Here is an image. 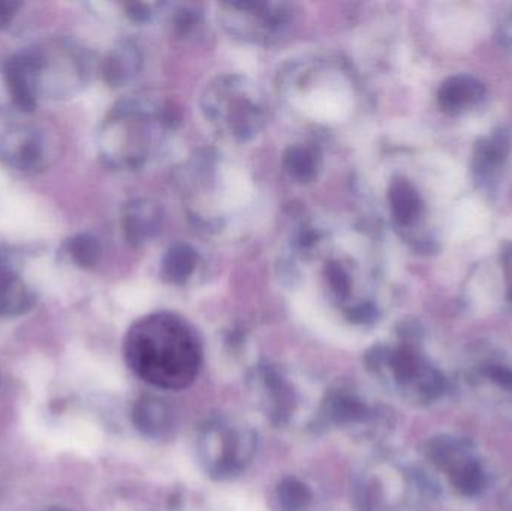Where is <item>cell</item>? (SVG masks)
Wrapping results in <instances>:
<instances>
[{"label":"cell","instance_id":"24","mask_svg":"<svg viewBox=\"0 0 512 511\" xmlns=\"http://www.w3.org/2000/svg\"><path fill=\"white\" fill-rule=\"evenodd\" d=\"M346 320L355 326H369L378 320V308L372 302H358L343 311Z\"/></svg>","mask_w":512,"mask_h":511},{"label":"cell","instance_id":"13","mask_svg":"<svg viewBox=\"0 0 512 511\" xmlns=\"http://www.w3.org/2000/svg\"><path fill=\"white\" fill-rule=\"evenodd\" d=\"M134 428L147 440L171 438L177 428V413L167 399L156 395H141L131 411Z\"/></svg>","mask_w":512,"mask_h":511},{"label":"cell","instance_id":"8","mask_svg":"<svg viewBox=\"0 0 512 511\" xmlns=\"http://www.w3.org/2000/svg\"><path fill=\"white\" fill-rule=\"evenodd\" d=\"M47 143L35 126L8 125L0 128V162L24 174H36L44 168Z\"/></svg>","mask_w":512,"mask_h":511},{"label":"cell","instance_id":"16","mask_svg":"<svg viewBox=\"0 0 512 511\" xmlns=\"http://www.w3.org/2000/svg\"><path fill=\"white\" fill-rule=\"evenodd\" d=\"M391 215L399 227L414 225L423 215L424 203L420 192L405 177H397L388 188Z\"/></svg>","mask_w":512,"mask_h":511},{"label":"cell","instance_id":"1","mask_svg":"<svg viewBox=\"0 0 512 511\" xmlns=\"http://www.w3.org/2000/svg\"><path fill=\"white\" fill-rule=\"evenodd\" d=\"M129 369L155 389H188L203 365V345L194 327L174 312L144 315L129 327L123 344Z\"/></svg>","mask_w":512,"mask_h":511},{"label":"cell","instance_id":"15","mask_svg":"<svg viewBox=\"0 0 512 511\" xmlns=\"http://www.w3.org/2000/svg\"><path fill=\"white\" fill-rule=\"evenodd\" d=\"M200 264V254L194 246L185 242H176L162 255L159 273L167 284L182 287L188 284Z\"/></svg>","mask_w":512,"mask_h":511},{"label":"cell","instance_id":"11","mask_svg":"<svg viewBox=\"0 0 512 511\" xmlns=\"http://www.w3.org/2000/svg\"><path fill=\"white\" fill-rule=\"evenodd\" d=\"M3 81L12 105L21 113H32L41 99L38 60L33 48L12 54L3 65Z\"/></svg>","mask_w":512,"mask_h":511},{"label":"cell","instance_id":"5","mask_svg":"<svg viewBox=\"0 0 512 511\" xmlns=\"http://www.w3.org/2000/svg\"><path fill=\"white\" fill-rule=\"evenodd\" d=\"M38 60L41 98L62 99L84 90L93 72V57L89 50L69 39H57L33 47Z\"/></svg>","mask_w":512,"mask_h":511},{"label":"cell","instance_id":"6","mask_svg":"<svg viewBox=\"0 0 512 511\" xmlns=\"http://www.w3.org/2000/svg\"><path fill=\"white\" fill-rule=\"evenodd\" d=\"M292 6L283 2H231L218 5V20L231 38L270 45L286 35Z\"/></svg>","mask_w":512,"mask_h":511},{"label":"cell","instance_id":"2","mask_svg":"<svg viewBox=\"0 0 512 511\" xmlns=\"http://www.w3.org/2000/svg\"><path fill=\"white\" fill-rule=\"evenodd\" d=\"M176 123L171 108L155 99H122L108 110L99 126V158L110 170H143L164 153Z\"/></svg>","mask_w":512,"mask_h":511},{"label":"cell","instance_id":"9","mask_svg":"<svg viewBox=\"0 0 512 511\" xmlns=\"http://www.w3.org/2000/svg\"><path fill=\"white\" fill-rule=\"evenodd\" d=\"M372 408L355 390L336 387L328 390L319 405L316 425L322 428H336L351 432L358 437L370 425Z\"/></svg>","mask_w":512,"mask_h":511},{"label":"cell","instance_id":"19","mask_svg":"<svg viewBox=\"0 0 512 511\" xmlns=\"http://www.w3.org/2000/svg\"><path fill=\"white\" fill-rule=\"evenodd\" d=\"M321 156L313 147L294 144L285 150L282 156L283 170L294 182L310 183L318 177Z\"/></svg>","mask_w":512,"mask_h":511},{"label":"cell","instance_id":"26","mask_svg":"<svg viewBox=\"0 0 512 511\" xmlns=\"http://www.w3.org/2000/svg\"><path fill=\"white\" fill-rule=\"evenodd\" d=\"M502 263H504L505 281H507L508 296L512 299V243L502 252Z\"/></svg>","mask_w":512,"mask_h":511},{"label":"cell","instance_id":"20","mask_svg":"<svg viewBox=\"0 0 512 511\" xmlns=\"http://www.w3.org/2000/svg\"><path fill=\"white\" fill-rule=\"evenodd\" d=\"M313 503V492L307 483L294 476H286L273 491V507L277 511H307Z\"/></svg>","mask_w":512,"mask_h":511},{"label":"cell","instance_id":"14","mask_svg":"<svg viewBox=\"0 0 512 511\" xmlns=\"http://www.w3.org/2000/svg\"><path fill=\"white\" fill-rule=\"evenodd\" d=\"M143 68V54L131 41L117 42L101 62V74L111 89L129 86Z\"/></svg>","mask_w":512,"mask_h":511},{"label":"cell","instance_id":"23","mask_svg":"<svg viewBox=\"0 0 512 511\" xmlns=\"http://www.w3.org/2000/svg\"><path fill=\"white\" fill-rule=\"evenodd\" d=\"M171 26L180 36H189L201 26V12L194 5H173V11H168Z\"/></svg>","mask_w":512,"mask_h":511},{"label":"cell","instance_id":"27","mask_svg":"<svg viewBox=\"0 0 512 511\" xmlns=\"http://www.w3.org/2000/svg\"><path fill=\"white\" fill-rule=\"evenodd\" d=\"M45 511H72V510L66 509V507H62V506H53V507H48V509Z\"/></svg>","mask_w":512,"mask_h":511},{"label":"cell","instance_id":"17","mask_svg":"<svg viewBox=\"0 0 512 511\" xmlns=\"http://www.w3.org/2000/svg\"><path fill=\"white\" fill-rule=\"evenodd\" d=\"M484 92L486 90L480 81L469 75H456L439 87L438 101L445 113L457 114L480 101Z\"/></svg>","mask_w":512,"mask_h":511},{"label":"cell","instance_id":"22","mask_svg":"<svg viewBox=\"0 0 512 511\" xmlns=\"http://www.w3.org/2000/svg\"><path fill=\"white\" fill-rule=\"evenodd\" d=\"M352 272L343 261H330L325 267V281L331 299L342 306L343 311L351 306L352 290H354V278Z\"/></svg>","mask_w":512,"mask_h":511},{"label":"cell","instance_id":"21","mask_svg":"<svg viewBox=\"0 0 512 511\" xmlns=\"http://www.w3.org/2000/svg\"><path fill=\"white\" fill-rule=\"evenodd\" d=\"M65 251L78 269H93L102 258L101 242L90 233H78L66 240Z\"/></svg>","mask_w":512,"mask_h":511},{"label":"cell","instance_id":"12","mask_svg":"<svg viewBox=\"0 0 512 511\" xmlns=\"http://www.w3.org/2000/svg\"><path fill=\"white\" fill-rule=\"evenodd\" d=\"M164 212L150 198H134L122 207L120 225L123 237L134 248L149 245L161 233Z\"/></svg>","mask_w":512,"mask_h":511},{"label":"cell","instance_id":"3","mask_svg":"<svg viewBox=\"0 0 512 511\" xmlns=\"http://www.w3.org/2000/svg\"><path fill=\"white\" fill-rule=\"evenodd\" d=\"M201 113L222 137L236 143L255 140L267 125V104L261 89L240 74H222L201 92Z\"/></svg>","mask_w":512,"mask_h":511},{"label":"cell","instance_id":"7","mask_svg":"<svg viewBox=\"0 0 512 511\" xmlns=\"http://www.w3.org/2000/svg\"><path fill=\"white\" fill-rule=\"evenodd\" d=\"M249 387L268 422L285 428L300 407V393L288 374L273 363H259L249 375Z\"/></svg>","mask_w":512,"mask_h":511},{"label":"cell","instance_id":"25","mask_svg":"<svg viewBox=\"0 0 512 511\" xmlns=\"http://www.w3.org/2000/svg\"><path fill=\"white\" fill-rule=\"evenodd\" d=\"M20 2H11V0H0V30H5L11 26L14 18L17 17L21 8Z\"/></svg>","mask_w":512,"mask_h":511},{"label":"cell","instance_id":"10","mask_svg":"<svg viewBox=\"0 0 512 511\" xmlns=\"http://www.w3.org/2000/svg\"><path fill=\"white\" fill-rule=\"evenodd\" d=\"M23 257L8 243H0V318L21 317L36 305V293L21 276Z\"/></svg>","mask_w":512,"mask_h":511},{"label":"cell","instance_id":"4","mask_svg":"<svg viewBox=\"0 0 512 511\" xmlns=\"http://www.w3.org/2000/svg\"><path fill=\"white\" fill-rule=\"evenodd\" d=\"M259 438L243 420L215 416L204 420L195 437L198 464L215 482H230L254 464Z\"/></svg>","mask_w":512,"mask_h":511},{"label":"cell","instance_id":"18","mask_svg":"<svg viewBox=\"0 0 512 511\" xmlns=\"http://www.w3.org/2000/svg\"><path fill=\"white\" fill-rule=\"evenodd\" d=\"M511 149L512 137L507 129H498L490 137L480 138L475 143L474 159H472L475 173L478 176L493 173L499 165L507 161Z\"/></svg>","mask_w":512,"mask_h":511}]
</instances>
